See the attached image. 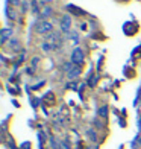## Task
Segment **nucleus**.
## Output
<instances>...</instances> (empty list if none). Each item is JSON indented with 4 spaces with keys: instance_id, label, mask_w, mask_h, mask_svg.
<instances>
[{
    "instance_id": "7ed1b4c3",
    "label": "nucleus",
    "mask_w": 141,
    "mask_h": 149,
    "mask_svg": "<svg viewBox=\"0 0 141 149\" xmlns=\"http://www.w3.org/2000/svg\"><path fill=\"white\" fill-rule=\"evenodd\" d=\"M71 23H73V18L70 14H65L61 17V22H59V26H61V32L67 33L70 32V28H71Z\"/></svg>"
},
{
    "instance_id": "39448f33",
    "label": "nucleus",
    "mask_w": 141,
    "mask_h": 149,
    "mask_svg": "<svg viewBox=\"0 0 141 149\" xmlns=\"http://www.w3.org/2000/svg\"><path fill=\"white\" fill-rule=\"evenodd\" d=\"M80 73H82V69L79 65H73L70 69V72H67V76H68V79H76Z\"/></svg>"
},
{
    "instance_id": "6e6552de",
    "label": "nucleus",
    "mask_w": 141,
    "mask_h": 149,
    "mask_svg": "<svg viewBox=\"0 0 141 149\" xmlns=\"http://www.w3.org/2000/svg\"><path fill=\"white\" fill-rule=\"evenodd\" d=\"M50 15H52V8H50V6H44L43 11H41V14H39V17H41V18H47Z\"/></svg>"
},
{
    "instance_id": "ddd939ff",
    "label": "nucleus",
    "mask_w": 141,
    "mask_h": 149,
    "mask_svg": "<svg viewBox=\"0 0 141 149\" xmlns=\"http://www.w3.org/2000/svg\"><path fill=\"white\" fill-rule=\"evenodd\" d=\"M97 79H99L97 76H91V78H90V82H88V84H90L91 87H94V85H96V82H97Z\"/></svg>"
},
{
    "instance_id": "f03ea898",
    "label": "nucleus",
    "mask_w": 141,
    "mask_h": 149,
    "mask_svg": "<svg viewBox=\"0 0 141 149\" xmlns=\"http://www.w3.org/2000/svg\"><path fill=\"white\" fill-rule=\"evenodd\" d=\"M84 59H85V55H84V50L80 49V47L73 49L71 56H70V61L73 64H75V65H80V64H84Z\"/></svg>"
},
{
    "instance_id": "4468645a",
    "label": "nucleus",
    "mask_w": 141,
    "mask_h": 149,
    "mask_svg": "<svg viewBox=\"0 0 141 149\" xmlns=\"http://www.w3.org/2000/svg\"><path fill=\"white\" fill-rule=\"evenodd\" d=\"M8 3L12 5V6H18L20 5V0H8Z\"/></svg>"
},
{
    "instance_id": "9d476101",
    "label": "nucleus",
    "mask_w": 141,
    "mask_h": 149,
    "mask_svg": "<svg viewBox=\"0 0 141 149\" xmlns=\"http://www.w3.org/2000/svg\"><path fill=\"white\" fill-rule=\"evenodd\" d=\"M70 38H71V41L75 43V44H77V41H79V35H77V32H71V33H70Z\"/></svg>"
},
{
    "instance_id": "20e7f679",
    "label": "nucleus",
    "mask_w": 141,
    "mask_h": 149,
    "mask_svg": "<svg viewBox=\"0 0 141 149\" xmlns=\"http://www.w3.org/2000/svg\"><path fill=\"white\" fill-rule=\"evenodd\" d=\"M47 43H50L53 47H55V49H58V47L61 46V43H62V41L59 40V33L53 31L52 33H49V35H47Z\"/></svg>"
},
{
    "instance_id": "1a4fd4ad",
    "label": "nucleus",
    "mask_w": 141,
    "mask_h": 149,
    "mask_svg": "<svg viewBox=\"0 0 141 149\" xmlns=\"http://www.w3.org/2000/svg\"><path fill=\"white\" fill-rule=\"evenodd\" d=\"M99 116L100 117H106V116H108V107H102V108H100V110H99Z\"/></svg>"
},
{
    "instance_id": "0eeeda50",
    "label": "nucleus",
    "mask_w": 141,
    "mask_h": 149,
    "mask_svg": "<svg viewBox=\"0 0 141 149\" xmlns=\"http://www.w3.org/2000/svg\"><path fill=\"white\" fill-rule=\"evenodd\" d=\"M68 8V11L71 12V14H75V15H85V11H82V9H79L77 6H73V5H68L67 6Z\"/></svg>"
},
{
    "instance_id": "9b49d317",
    "label": "nucleus",
    "mask_w": 141,
    "mask_h": 149,
    "mask_svg": "<svg viewBox=\"0 0 141 149\" xmlns=\"http://www.w3.org/2000/svg\"><path fill=\"white\" fill-rule=\"evenodd\" d=\"M32 11H33V14H41L39 12V6L37 2H32Z\"/></svg>"
},
{
    "instance_id": "423d86ee",
    "label": "nucleus",
    "mask_w": 141,
    "mask_h": 149,
    "mask_svg": "<svg viewBox=\"0 0 141 149\" xmlns=\"http://www.w3.org/2000/svg\"><path fill=\"white\" fill-rule=\"evenodd\" d=\"M11 37H12V31L8 29V28L3 29V31H2V37H0V41H2V44H5V43H6V40L11 38Z\"/></svg>"
},
{
    "instance_id": "f8f14e48",
    "label": "nucleus",
    "mask_w": 141,
    "mask_h": 149,
    "mask_svg": "<svg viewBox=\"0 0 141 149\" xmlns=\"http://www.w3.org/2000/svg\"><path fill=\"white\" fill-rule=\"evenodd\" d=\"M52 49H53V46H52L50 43H44V44H43V50H44V52H49V50H52Z\"/></svg>"
},
{
    "instance_id": "f257e3e1",
    "label": "nucleus",
    "mask_w": 141,
    "mask_h": 149,
    "mask_svg": "<svg viewBox=\"0 0 141 149\" xmlns=\"http://www.w3.org/2000/svg\"><path fill=\"white\" fill-rule=\"evenodd\" d=\"M35 32L37 33H41V35H49V33L53 32V24L50 22H46V20H41L35 24Z\"/></svg>"
}]
</instances>
